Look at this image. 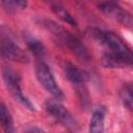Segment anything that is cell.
Instances as JSON below:
<instances>
[{"label": "cell", "mask_w": 133, "mask_h": 133, "mask_svg": "<svg viewBox=\"0 0 133 133\" xmlns=\"http://www.w3.org/2000/svg\"><path fill=\"white\" fill-rule=\"evenodd\" d=\"M91 35L108 49V52L103 55V64L105 66H133V51L118 35L100 29H92Z\"/></svg>", "instance_id": "cell-1"}, {"label": "cell", "mask_w": 133, "mask_h": 133, "mask_svg": "<svg viewBox=\"0 0 133 133\" xmlns=\"http://www.w3.org/2000/svg\"><path fill=\"white\" fill-rule=\"evenodd\" d=\"M42 26L50 32V34L53 36L54 41L59 44L61 47L68 49L72 53H74L79 59L81 60H88L89 54L86 50V48L80 43V41L73 35L70 31H68L65 28L57 24L56 22L48 19L41 20Z\"/></svg>", "instance_id": "cell-2"}, {"label": "cell", "mask_w": 133, "mask_h": 133, "mask_svg": "<svg viewBox=\"0 0 133 133\" xmlns=\"http://www.w3.org/2000/svg\"><path fill=\"white\" fill-rule=\"evenodd\" d=\"M2 78L7 90L16 101L20 102L25 108L31 111L35 110L34 105L30 102V100H28V98L24 96L20 85V77L18 76V74H16L15 71L9 69L8 66H4L2 69Z\"/></svg>", "instance_id": "cell-3"}, {"label": "cell", "mask_w": 133, "mask_h": 133, "mask_svg": "<svg viewBox=\"0 0 133 133\" xmlns=\"http://www.w3.org/2000/svg\"><path fill=\"white\" fill-rule=\"evenodd\" d=\"M46 111L56 122L70 130H77L78 125L72 113L58 100H49L46 102Z\"/></svg>", "instance_id": "cell-4"}, {"label": "cell", "mask_w": 133, "mask_h": 133, "mask_svg": "<svg viewBox=\"0 0 133 133\" xmlns=\"http://www.w3.org/2000/svg\"><path fill=\"white\" fill-rule=\"evenodd\" d=\"M35 74L38 82L43 85V87L56 100H61L63 98L62 90L56 83V80L49 69V66L45 62H38L35 66Z\"/></svg>", "instance_id": "cell-5"}, {"label": "cell", "mask_w": 133, "mask_h": 133, "mask_svg": "<svg viewBox=\"0 0 133 133\" xmlns=\"http://www.w3.org/2000/svg\"><path fill=\"white\" fill-rule=\"evenodd\" d=\"M0 52L4 59L11 60L20 63H27L29 58L25 51L20 48L9 36H5L3 33L0 38Z\"/></svg>", "instance_id": "cell-6"}, {"label": "cell", "mask_w": 133, "mask_h": 133, "mask_svg": "<svg viewBox=\"0 0 133 133\" xmlns=\"http://www.w3.org/2000/svg\"><path fill=\"white\" fill-rule=\"evenodd\" d=\"M99 9L109 18L122 24L123 26L133 29V15H131L129 11H127L119 5L106 2L100 4Z\"/></svg>", "instance_id": "cell-7"}, {"label": "cell", "mask_w": 133, "mask_h": 133, "mask_svg": "<svg viewBox=\"0 0 133 133\" xmlns=\"http://www.w3.org/2000/svg\"><path fill=\"white\" fill-rule=\"evenodd\" d=\"M63 72H64L66 79L72 84H74L76 86H83V84L88 79V74L85 71L79 69L78 66H76L70 62L64 63Z\"/></svg>", "instance_id": "cell-8"}, {"label": "cell", "mask_w": 133, "mask_h": 133, "mask_svg": "<svg viewBox=\"0 0 133 133\" xmlns=\"http://www.w3.org/2000/svg\"><path fill=\"white\" fill-rule=\"evenodd\" d=\"M104 118L105 111L102 108H99L94 111L90 122H89V131L90 132H103L104 131Z\"/></svg>", "instance_id": "cell-9"}, {"label": "cell", "mask_w": 133, "mask_h": 133, "mask_svg": "<svg viewBox=\"0 0 133 133\" xmlns=\"http://www.w3.org/2000/svg\"><path fill=\"white\" fill-rule=\"evenodd\" d=\"M0 121H1V126L2 129L5 132H14L15 128H14V122H12V116L9 112V110L7 109V107L1 103L0 105Z\"/></svg>", "instance_id": "cell-10"}, {"label": "cell", "mask_w": 133, "mask_h": 133, "mask_svg": "<svg viewBox=\"0 0 133 133\" xmlns=\"http://www.w3.org/2000/svg\"><path fill=\"white\" fill-rule=\"evenodd\" d=\"M119 96L124 106L133 112V82L125 84L119 92Z\"/></svg>", "instance_id": "cell-11"}, {"label": "cell", "mask_w": 133, "mask_h": 133, "mask_svg": "<svg viewBox=\"0 0 133 133\" xmlns=\"http://www.w3.org/2000/svg\"><path fill=\"white\" fill-rule=\"evenodd\" d=\"M52 10L54 11V14L57 16V17H59L63 22H65L66 24H69V25H71V26H77V22H76V20L72 17V15L63 7V6H61L60 4H58V3H54V4H52Z\"/></svg>", "instance_id": "cell-12"}, {"label": "cell", "mask_w": 133, "mask_h": 133, "mask_svg": "<svg viewBox=\"0 0 133 133\" xmlns=\"http://www.w3.org/2000/svg\"><path fill=\"white\" fill-rule=\"evenodd\" d=\"M25 41H26V44L28 46V48L30 49V51L35 55V56H38V57H43L46 53V49L44 47V45L38 41L36 39L35 37H32L30 35H26L25 36Z\"/></svg>", "instance_id": "cell-13"}, {"label": "cell", "mask_w": 133, "mask_h": 133, "mask_svg": "<svg viewBox=\"0 0 133 133\" xmlns=\"http://www.w3.org/2000/svg\"><path fill=\"white\" fill-rule=\"evenodd\" d=\"M2 6L8 12H14L17 10H22L27 7L26 0H1Z\"/></svg>", "instance_id": "cell-14"}, {"label": "cell", "mask_w": 133, "mask_h": 133, "mask_svg": "<svg viewBox=\"0 0 133 133\" xmlns=\"http://www.w3.org/2000/svg\"><path fill=\"white\" fill-rule=\"evenodd\" d=\"M35 131H37V132H42L43 130H42V129H36V128H31V129L28 130V132H35Z\"/></svg>", "instance_id": "cell-15"}]
</instances>
